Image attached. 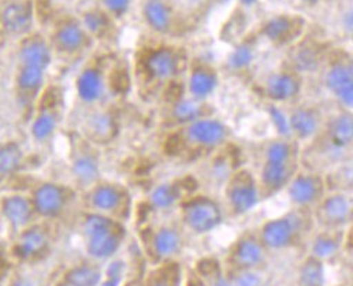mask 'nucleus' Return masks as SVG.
<instances>
[{
	"instance_id": "nucleus-10",
	"label": "nucleus",
	"mask_w": 353,
	"mask_h": 286,
	"mask_svg": "<svg viewBox=\"0 0 353 286\" xmlns=\"http://www.w3.org/2000/svg\"><path fill=\"white\" fill-rule=\"evenodd\" d=\"M296 161L291 163H272L263 161L261 174H259V188L262 198L271 196L281 190L288 187L290 181L294 178V175L298 172L295 167Z\"/></svg>"
},
{
	"instance_id": "nucleus-7",
	"label": "nucleus",
	"mask_w": 353,
	"mask_h": 286,
	"mask_svg": "<svg viewBox=\"0 0 353 286\" xmlns=\"http://www.w3.org/2000/svg\"><path fill=\"white\" fill-rule=\"evenodd\" d=\"M285 190L294 208L314 211L327 192V185L319 172L298 171Z\"/></svg>"
},
{
	"instance_id": "nucleus-39",
	"label": "nucleus",
	"mask_w": 353,
	"mask_h": 286,
	"mask_svg": "<svg viewBox=\"0 0 353 286\" xmlns=\"http://www.w3.org/2000/svg\"><path fill=\"white\" fill-rule=\"evenodd\" d=\"M227 276L232 286H267L262 269H228Z\"/></svg>"
},
{
	"instance_id": "nucleus-42",
	"label": "nucleus",
	"mask_w": 353,
	"mask_h": 286,
	"mask_svg": "<svg viewBox=\"0 0 353 286\" xmlns=\"http://www.w3.org/2000/svg\"><path fill=\"white\" fill-rule=\"evenodd\" d=\"M268 114L282 139L292 137L291 125H290V116L285 114L281 108H278L274 103L268 105Z\"/></svg>"
},
{
	"instance_id": "nucleus-37",
	"label": "nucleus",
	"mask_w": 353,
	"mask_h": 286,
	"mask_svg": "<svg viewBox=\"0 0 353 286\" xmlns=\"http://www.w3.org/2000/svg\"><path fill=\"white\" fill-rule=\"evenodd\" d=\"M295 156L294 144L288 139H278L271 141L267 148H265V157L263 161H272V163H291Z\"/></svg>"
},
{
	"instance_id": "nucleus-32",
	"label": "nucleus",
	"mask_w": 353,
	"mask_h": 286,
	"mask_svg": "<svg viewBox=\"0 0 353 286\" xmlns=\"http://www.w3.org/2000/svg\"><path fill=\"white\" fill-rule=\"evenodd\" d=\"M183 191L181 187L175 183H164L157 185L150 194V204L159 211L170 210L176 204H181Z\"/></svg>"
},
{
	"instance_id": "nucleus-49",
	"label": "nucleus",
	"mask_w": 353,
	"mask_h": 286,
	"mask_svg": "<svg viewBox=\"0 0 353 286\" xmlns=\"http://www.w3.org/2000/svg\"><path fill=\"white\" fill-rule=\"evenodd\" d=\"M10 286H36L34 282L29 278H25V276H19L16 278Z\"/></svg>"
},
{
	"instance_id": "nucleus-31",
	"label": "nucleus",
	"mask_w": 353,
	"mask_h": 286,
	"mask_svg": "<svg viewBox=\"0 0 353 286\" xmlns=\"http://www.w3.org/2000/svg\"><path fill=\"white\" fill-rule=\"evenodd\" d=\"M57 125H59L57 110L53 107H44L34 117L30 127V133L36 141L44 143L54 134Z\"/></svg>"
},
{
	"instance_id": "nucleus-51",
	"label": "nucleus",
	"mask_w": 353,
	"mask_h": 286,
	"mask_svg": "<svg viewBox=\"0 0 353 286\" xmlns=\"http://www.w3.org/2000/svg\"><path fill=\"white\" fill-rule=\"evenodd\" d=\"M239 2L244 5V6H251V5H254L256 0H239Z\"/></svg>"
},
{
	"instance_id": "nucleus-19",
	"label": "nucleus",
	"mask_w": 353,
	"mask_h": 286,
	"mask_svg": "<svg viewBox=\"0 0 353 286\" xmlns=\"http://www.w3.org/2000/svg\"><path fill=\"white\" fill-rule=\"evenodd\" d=\"M299 19L302 17L288 14L274 16L262 26V36L274 45H286L288 41H294L298 32L302 29V23L298 25V21H301Z\"/></svg>"
},
{
	"instance_id": "nucleus-13",
	"label": "nucleus",
	"mask_w": 353,
	"mask_h": 286,
	"mask_svg": "<svg viewBox=\"0 0 353 286\" xmlns=\"http://www.w3.org/2000/svg\"><path fill=\"white\" fill-rule=\"evenodd\" d=\"M144 69L152 80H171L180 72V56L171 48L154 49L145 57Z\"/></svg>"
},
{
	"instance_id": "nucleus-56",
	"label": "nucleus",
	"mask_w": 353,
	"mask_h": 286,
	"mask_svg": "<svg viewBox=\"0 0 353 286\" xmlns=\"http://www.w3.org/2000/svg\"><path fill=\"white\" fill-rule=\"evenodd\" d=\"M296 286H298V285H296Z\"/></svg>"
},
{
	"instance_id": "nucleus-1",
	"label": "nucleus",
	"mask_w": 353,
	"mask_h": 286,
	"mask_svg": "<svg viewBox=\"0 0 353 286\" xmlns=\"http://www.w3.org/2000/svg\"><path fill=\"white\" fill-rule=\"evenodd\" d=\"M314 224L312 211L294 208L288 214L263 223L258 235L268 252H281L295 248L306 236H311L309 234H312Z\"/></svg>"
},
{
	"instance_id": "nucleus-27",
	"label": "nucleus",
	"mask_w": 353,
	"mask_h": 286,
	"mask_svg": "<svg viewBox=\"0 0 353 286\" xmlns=\"http://www.w3.org/2000/svg\"><path fill=\"white\" fill-rule=\"evenodd\" d=\"M298 286H326V263L307 254L299 263Z\"/></svg>"
},
{
	"instance_id": "nucleus-47",
	"label": "nucleus",
	"mask_w": 353,
	"mask_h": 286,
	"mask_svg": "<svg viewBox=\"0 0 353 286\" xmlns=\"http://www.w3.org/2000/svg\"><path fill=\"white\" fill-rule=\"evenodd\" d=\"M296 63L299 64V68L312 69L314 65H316V53L312 49H302L299 52V59L296 57Z\"/></svg>"
},
{
	"instance_id": "nucleus-52",
	"label": "nucleus",
	"mask_w": 353,
	"mask_h": 286,
	"mask_svg": "<svg viewBox=\"0 0 353 286\" xmlns=\"http://www.w3.org/2000/svg\"><path fill=\"white\" fill-rule=\"evenodd\" d=\"M305 3H307V5H315V3H318L319 0H303Z\"/></svg>"
},
{
	"instance_id": "nucleus-26",
	"label": "nucleus",
	"mask_w": 353,
	"mask_h": 286,
	"mask_svg": "<svg viewBox=\"0 0 353 286\" xmlns=\"http://www.w3.org/2000/svg\"><path fill=\"white\" fill-rule=\"evenodd\" d=\"M145 23L157 33H168L172 25V10L167 0H145L143 5Z\"/></svg>"
},
{
	"instance_id": "nucleus-55",
	"label": "nucleus",
	"mask_w": 353,
	"mask_h": 286,
	"mask_svg": "<svg viewBox=\"0 0 353 286\" xmlns=\"http://www.w3.org/2000/svg\"><path fill=\"white\" fill-rule=\"evenodd\" d=\"M347 286H353V279H352V280H350V283H349V285H347Z\"/></svg>"
},
{
	"instance_id": "nucleus-15",
	"label": "nucleus",
	"mask_w": 353,
	"mask_h": 286,
	"mask_svg": "<svg viewBox=\"0 0 353 286\" xmlns=\"http://www.w3.org/2000/svg\"><path fill=\"white\" fill-rule=\"evenodd\" d=\"M0 212H2L10 227L20 231L32 225L36 215L30 198L21 194L6 195L2 200V204H0Z\"/></svg>"
},
{
	"instance_id": "nucleus-29",
	"label": "nucleus",
	"mask_w": 353,
	"mask_h": 286,
	"mask_svg": "<svg viewBox=\"0 0 353 286\" xmlns=\"http://www.w3.org/2000/svg\"><path fill=\"white\" fill-rule=\"evenodd\" d=\"M101 278L103 274L97 267L81 263L65 272L57 286H99Z\"/></svg>"
},
{
	"instance_id": "nucleus-54",
	"label": "nucleus",
	"mask_w": 353,
	"mask_h": 286,
	"mask_svg": "<svg viewBox=\"0 0 353 286\" xmlns=\"http://www.w3.org/2000/svg\"><path fill=\"white\" fill-rule=\"evenodd\" d=\"M347 63H349V65H350V68H352V70H353V57H352V59H350V60H349Z\"/></svg>"
},
{
	"instance_id": "nucleus-33",
	"label": "nucleus",
	"mask_w": 353,
	"mask_h": 286,
	"mask_svg": "<svg viewBox=\"0 0 353 286\" xmlns=\"http://www.w3.org/2000/svg\"><path fill=\"white\" fill-rule=\"evenodd\" d=\"M25 152L14 141L0 145V177H9L16 174L23 165Z\"/></svg>"
},
{
	"instance_id": "nucleus-18",
	"label": "nucleus",
	"mask_w": 353,
	"mask_h": 286,
	"mask_svg": "<svg viewBox=\"0 0 353 286\" xmlns=\"http://www.w3.org/2000/svg\"><path fill=\"white\" fill-rule=\"evenodd\" d=\"M150 247L152 255L159 261H170L183 247L181 232L175 227L161 225L152 232Z\"/></svg>"
},
{
	"instance_id": "nucleus-48",
	"label": "nucleus",
	"mask_w": 353,
	"mask_h": 286,
	"mask_svg": "<svg viewBox=\"0 0 353 286\" xmlns=\"http://www.w3.org/2000/svg\"><path fill=\"white\" fill-rule=\"evenodd\" d=\"M342 28L346 33L353 34V8L347 9L342 16Z\"/></svg>"
},
{
	"instance_id": "nucleus-25",
	"label": "nucleus",
	"mask_w": 353,
	"mask_h": 286,
	"mask_svg": "<svg viewBox=\"0 0 353 286\" xmlns=\"http://www.w3.org/2000/svg\"><path fill=\"white\" fill-rule=\"evenodd\" d=\"M76 90L81 101L87 104L97 103L104 94V77L99 68L88 65L76 80Z\"/></svg>"
},
{
	"instance_id": "nucleus-28",
	"label": "nucleus",
	"mask_w": 353,
	"mask_h": 286,
	"mask_svg": "<svg viewBox=\"0 0 353 286\" xmlns=\"http://www.w3.org/2000/svg\"><path fill=\"white\" fill-rule=\"evenodd\" d=\"M208 117L205 113L204 101L195 100L192 97L176 100L171 108V119L180 125H187L195 120Z\"/></svg>"
},
{
	"instance_id": "nucleus-35",
	"label": "nucleus",
	"mask_w": 353,
	"mask_h": 286,
	"mask_svg": "<svg viewBox=\"0 0 353 286\" xmlns=\"http://www.w3.org/2000/svg\"><path fill=\"white\" fill-rule=\"evenodd\" d=\"M203 278L207 286H232L223 263L214 258H207L198 263L195 271Z\"/></svg>"
},
{
	"instance_id": "nucleus-20",
	"label": "nucleus",
	"mask_w": 353,
	"mask_h": 286,
	"mask_svg": "<svg viewBox=\"0 0 353 286\" xmlns=\"http://www.w3.org/2000/svg\"><path fill=\"white\" fill-rule=\"evenodd\" d=\"M3 29L12 34L26 33L33 23V8L26 0H16L5 6L0 14Z\"/></svg>"
},
{
	"instance_id": "nucleus-4",
	"label": "nucleus",
	"mask_w": 353,
	"mask_h": 286,
	"mask_svg": "<svg viewBox=\"0 0 353 286\" xmlns=\"http://www.w3.org/2000/svg\"><path fill=\"white\" fill-rule=\"evenodd\" d=\"M319 229H346L353 224V195L329 191L312 211Z\"/></svg>"
},
{
	"instance_id": "nucleus-46",
	"label": "nucleus",
	"mask_w": 353,
	"mask_h": 286,
	"mask_svg": "<svg viewBox=\"0 0 353 286\" xmlns=\"http://www.w3.org/2000/svg\"><path fill=\"white\" fill-rule=\"evenodd\" d=\"M103 6L110 16L121 17L128 12L131 0H103Z\"/></svg>"
},
{
	"instance_id": "nucleus-43",
	"label": "nucleus",
	"mask_w": 353,
	"mask_h": 286,
	"mask_svg": "<svg viewBox=\"0 0 353 286\" xmlns=\"http://www.w3.org/2000/svg\"><path fill=\"white\" fill-rule=\"evenodd\" d=\"M113 125H114L113 117L108 113H99V114L93 116L90 120V127H92L93 134L100 139L110 137V134H112V131H113Z\"/></svg>"
},
{
	"instance_id": "nucleus-14",
	"label": "nucleus",
	"mask_w": 353,
	"mask_h": 286,
	"mask_svg": "<svg viewBox=\"0 0 353 286\" xmlns=\"http://www.w3.org/2000/svg\"><path fill=\"white\" fill-rule=\"evenodd\" d=\"M49 245H50L49 229L40 224H32L28 228L21 229L16 241L14 254L19 259L32 261L43 255L44 251L49 248Z\"/></svg>"
},
{
	"instance_id": "nucleus-41",
	"label": "nucleus",
	"mask_w": 353,
	"mask_h": 286,
	"mask_svg": "<svg viewBox=\"0 0 353 286\" xmlns=\"http://www.w3.org/2000/svg\"><path fill=\"white\" fill-rule=\"evenodd\" d=\"M180 280L179 268H175L174 263H167L148 278L145 286H180Z\"/></svg>"
},
{
	"instance_id": "nucleus-24",
	"label": "nucleus",
	"mask_w": 353,
	"mask_h": 286,
	"mask_svg": "<svg viewBox=\"0 0 353 286\" xmlns=\"http://www.w3.org/2000/svg\"><path fill=\"white\" fill-rule=\"evenodd\" d=\"M326 141L336 148L347 150L353 147V113L342 112L332 117L326 125Z\"/></svg>"
},
{
	"instance_id": "nucleus-50",
	"label": "nucleus",
	"mask_w": 353,
	"mask_h": 286,
	"mask_svg": "<svg viewBox=\"0 0 353 286\" xmlns=\"http://www.w3.org/2000/svg\"><path fill=\"white\" fill-rule=\"evenodd\" d=\"M187 286H207V285H205V282L203 280V278L195 272V275H192V276L188 279Z\"/></svg>"
},
{
	"instance_id": "nucleus-5",
	"label": "nucleus",
	"mask_w": 353,
	"mask_h": 286,
	"mask_svg": "<svg viewBox=\"0 0 353 286\" xmlns=\"http://www.w3.org/2000/svg\"><path fill=\"white\" fill-rule=\"evenodd\" d=\"M268 251L263 247L258 231L242 232L230 247L224 261L228 269H262L268 263Z\"/></svg>"
},
{
	"instance_id": "nucleus-16",
	"label": "nucleus",
	"mask_w": 353,
	"mask_h": 286,
	"mask_svg": "<svg viewBox=\"0 0 353 286\" xmlns=\"http://www.w3.org/2000/svg\"><path fill=\"white\" fill-rule=\"evenodd\" d=\"M53 53L46 39L39 34L25 37L19 48V63L23 65H33L43 70H48L52 64Z\"/></svg>"
},
{
	"instance_id": "nucleus-30",
	"label": "nucleus",
	"mask_w": 353,
	"mask_h": 286,
	"mask_svg": "<svg viewBox=\"0 0 353 286\" xmlns=\"http://www.w3.org/2000/svg\"><path fill=\"white\" fill-rule=\"evenodd\" d=\"M72 172L73 177L81 184V185H93L97 183L100 177V164L97 157L93 154L81 152L73 160L72 164Z\"/></svg>"
},
{
	"instance_id": "nucleus-8",
	"label": "nucleus",
	"mask_w": 353,
	"mask_h": 286,
	"mask_svg": "<svg viewBox=\"0 0 353 286\" xmlns=\"http://www.w3.org/2000/svg\"><path fill=\"white\" fill-rule=\"evenodd\" d=\"M183 131L190 144L204 150H214L223 145L230 136L228 127L211 116L184 125Z\"/></svg>"
},
{
	"instance_id": "nucleus-6",
	"label": "nucleus",
	"mask_w": 353,
	"mask_h": 286,
	"mask_svg": "<svg viewBox=\"0 0 353 286\" xmlns=\"http://www.w3.org/2000/svg\"><path fill=\"white\" fill-rule=\"evenodd\" d=\"M225 200L232 215H244L254 210L262 200L261 188L254 174L241 168L232 172L225 183Z\"/></svg>"
},
{
	"instance_id": "nucleus-34",
	"label": "nucleus",
	"mask_w": 353,
	"mask_h": 286,
	"mask_svg": "<svg viewBox=\"0 0 353 286\" xmlns=\"http://www.w3.org/2000/svg\"><path fill=\"white\" fill-rule=\"evenodd\" d=\"M44 76H46V70L33 68V65L20 64L16 74L17 89L25 94L36 93L41 89V85L44 83Z\"/></svg>"
},
{
	"instance_id": "nucleus-45",
	"label": "nucleus",
	"mask_w": 353,
	"mask_h": 286,
	"mask_svg": "<svg viewBox=\"0 0 353 286\" xmlns=\"http://www.w3.org/2000/svg\"><path fill=\"white\" fill-rule=\"evenodd\" d=\"M334 97L346 112L353 113V80L341 87L336 93H334Z\"/></svg>"
},
{
	"instance_id": "nucleus-9",
	"label": "nucleus",
	"mask_w": 353,
	"mask_h": 286,
	"mask_svg": "<svg viewBox=\"0 0 353 286\" xmlns=\"http://www.w3.org/2000/svg\"><path fill=\"white\" fill-rule=\"evenodd\" d=\"M30 200L36 215L53 219L60 216L68 207L69 188L56 183H43L34 188Z\"/></svg>"
},
{
	"instance_id": "nucleus-38",
	"label": "nucleus",
	"mask_w": 353,
	"mask_h": 286,
	"mask_svg": "<svg viewBox=\"0 0 353 286\" xmlns=\"http://www.w3.org/2000/svg\"><path fill=\"white\" fill-rule=\"evenodd\" d=\"M255 60V49L250 41H242L228 56V68L234 72L248 69Z\"/></svg>"
},
{
	"instance_id": "nucleus-53",
	"label": "nucleus",
	"mask_w": 353,
	"mask_h": 286,
	"mask_svg": "<svg viewBox=\"0 0 353 286\" xmlns=\"http://www.w3.org/2000/svg\"><path fill=\"white\" fill-rule=\"evenodd\" d=\"M349 271H350V276H352V279H353V261H352V263H350Z\"/></svg>"
},
{
	"instance_id": "nucleus-3",
	"label": "nucleus",
	"mask_w": 353,
	"mask_h": 286,
	"mask_svg": "<svg viewBox=\"0 0 353 286\" xmlns=\"http://www.w3.org/2000/svg\"><path fill=\"white\" fill-rule=\"evenodd\" d=\"M224 210L218 201L207 195H194L181 203L184 225L194 234L204 235L218 228L224 221Z\"/></svg>"
},
{
	"instance_id": "nucleus-44",
	"label": "nucleus",
	"mask_w": 353,
	"mask_h": 286,
	"mask_svg": "<svg viewBox=\"0 0 353 286\" xmlns=\"http://www.w3.org/2000/svg\"><path fill=\"white\" fill-rule=\"evenodd\" d=\"M125 274V263L123 261H113L110 263L104 278H101V282L99 286H120L123 278Z\"/></svg>"
},
{
	"instance_id": "nucleus-12",
	"label": "nucleus",
	"mask_w": 353,
	"mask_h": 286,
	"mask_svg": "<svg viewBox=\"0 0 353 286\" xmlns=\"http://www.w3.org/2000/svg\"><path fill=\"white\" fill-rule=\"evenodd\" d=\"M346 229H319L309 236V255L327 263L336 259L345 248Z\"/></svg>"
},
{
	"instance_id": "nucleus-17",
	"label": "nucleus",
	"mask_w": 353,
	"mask_h": 286,
	"mask_svg": "<svg viewBox=\"0 0 353 286\" xmlns=\"http://www.w3.org/2000/svg\"><path fill=\"white\" fill-rule=\"evenodd\" d=\"M187 85L190 97L205 101L218 87V74L207 63L192 64Z\"/></svg>"
},
{
	"instance_id": "nucleus-40",
	"label": "nucleus",
	"mask_w": 353,
	"mask_h": 286,
	"mask_svg": "<svg viewBox=\"0 0 353 286\" xmlns=\"http://www.w3.org/2000/svg\"><path fill=\"white\" fill-rule=\"evenodd\" d=\"M81 25L90 36H103L110 26V14L99 9L88 10L83 14Z\"/></svg>"
},
{
	"instance_id": "nucleus-11",
	"label": "nucleus",
	"mask_w": 353,
	"mask_h": 286,
	"mask_svg": "<svg viewBox=\"0 0 353 286\" xmlns=\"http://www.w3.org/2000/svg\"><path fill=\"white\" fill-rule=\"evenodd\" d=\"M302 90V79L295 72H276L267 77L263 94L274 104L286 103L296 99Z\"/></svg>"
},
{
	"instance_id": "nucleus-21",
	"label": "nucleus",
	"mask_w": 353,
	"mask_h": 286,
	"mask_svg": "<svg viewBox=\"0 0 353 286\" xmlns=\"http://www.w3.org/2000/svg\"><path fill=\"white\" fill-rule=\"evenodd\" d=\"M88 34L81 23L68 20L61 23L54 33V45L63 53H77L87 46Z\"/></svg>"
},
{
	"instance_id": "nucleus-23",
	"label": "nucleus",
	"mask_w": 353,
	"mask_h": 286,
	"mask_svg": "<svg viewBox=\"0 0 353 286\" xmlns=\"http://www.w3.org/2000/svg\"><path fill=\"white\" fill-rule=\"evenodd\" d=\"M125 200L127 196L124 190L108 183L97 184L90 194V203L94 211L110 216L123 207Z\"/></svg>"
},
{
	"instance_id": "nucleus-36",
	"label": "nucleus",
	"mask_w": 353,
	"mask_h": 286,
	"mask_svg": "<svg viewBox=\"0 0 353 286\" xmlns=\"http://www.w3.org/2000/svg\"><path fill=\"white\" fill-rule=\"evenodd\" d=\"M352 80H353L352 68L349 65V63H342V61L330 65V68L326 70L325 79H323L326 90L330 94L336 93L341 87H343Z\"/></svg>"
},
{
	"instance_id": "nucleus-2",
	"label": "nucleus",
	"mask_w": 353,
	"mask_h": 286,
	"mask_svg": "<svg viewBox=\"0 0 353 286\" xmlns=\"http://www.w3.org/2000/svg\"><path fill=\"white\" fill-rule=\"evenodd\" d=\"M87 254L94 259L113 258L124 241V227L114 218L101 212H88L83 219Z\"/></svg>"
},
{
	"instance_id": "nucleus-22",
	"label": "nucleus",
	"mask_w": 353,
	"mask_h": 286,
	"mask_svg": "<svg viewBox=\"0 0 353 286\" xmlns=\"http://www.w3.org/2000/svg\"><path fill=\"white\" fill-rule=\"evenodd\" d=\"M291 133L302 141L314 140L321 130V117L315 108L298 107L290 114Z\"/></svg>"
}]
</instances>
